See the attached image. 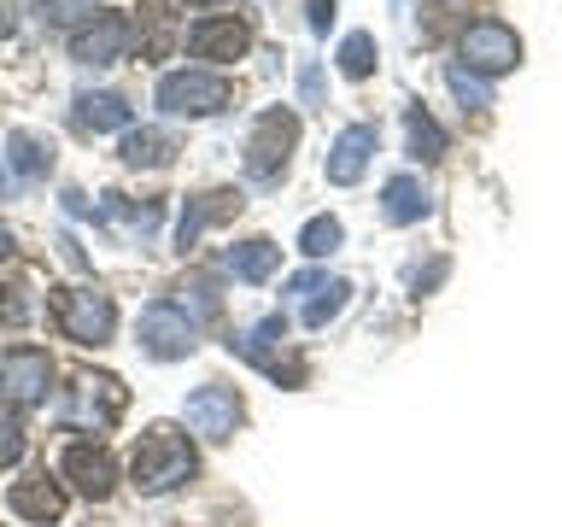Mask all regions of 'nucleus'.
<instances>
[{
	"mask_svg": "<svg viewBox=\"0 0 562 527\" xmlns=\"http://www.w3.org/2000/svg\"><path fill=\"white\" fill-rule=\"evenodd\" d=\"M130 474H135L140 492H176L182 481L200 474V457H193L188 434L176 428V422H153V428L140 434V446H135Z\"/></svg>",
	"mask_w": 562,
	"mask_h": 527,
	"instance_id": "1",
	"label": "nucleus"
},
{
	"mask_svg": "<svg viewBox=\"0 0 562 527\" xmlns=\"http://www.w3.org/2000/svg\"><path fill=\"white\" fill-rule=\"evenodd\" d=\"M53 323L77 346H105L117 328V305H112V293L77 281V288H53Z\"/></svg>",
	"mask_w": 562,
	"mask_h": 527,
	"instance_id": "2",
	"label": "nucleus"
},
{
	"mask_svg": "<svg viewBox=\"0 0 562 527\" xmlns=\"http://www.w3.org/2000/svg\"><path fill=\"white\" fill-rule=\"evenodd\" d=\"M293 147H299V117L288 105H270L252 123V141H246V176L252 182H281L293 165Z\"/></svg>",
	"mask_w": 562,
	"mask_h": 527,
	"instance_id": "3",
	"label": "nucleus"
},
{
	"mask_svg": "<svg viewBox=\"0 0 562 527\" xmlns=\"http://www.w3.org/2000/svg\"><path fill=\"white\" fill-rule=\"evenodd\" d=\"M228 351H240L246 363H258L263 375H276L281 386H305V363L288 358V316H263V323L240 328L235 340H228Z\"/></svg>",
	"mask_w": 562,
	"mask_h": 527,
	"instance_id": "4",
	"label": "nucleus"
},
{
	"mask_svg": "<svg viewBox=\"0 0 562 527\" xmlns=\"http://www.w3.org/2000/svg\"><path fill=\"white\" fill-rule=\"evenodd\" d=\"M140 351L147 358H158V363H170V358H188L193 346H200V323L176 305V299H158V305H147L140 311Z\"/></svg>",
	"mask_w": 562,
	"mask_h": 527,
	"instance_id": "5",
	"label": "nucleus"
},
{
	"mask_svg": "<svg viewBox=\"0 0 562 527\" xmlns=\"http://www.w3.org/2000/svg\"><path fill=\"white\" fill-rule=\"evenodd\" d=\"M158 105L170 117H211L228 105V82L217 70H165L158 77Z\"/></svg>",
	"mask_w": 562,
	"mask_h": 527,
	"instance_id": "6",
	"label": "nucleus"
},
{
	"mask_svg": "<svg viewBox=\"0 0 562 527\" xmlns=\"http://www.w3.org/2000/svg\"><path fill=\"white\" fill-rule=\"evenodd\" d=\"M0 393L12 404H47L53 393V358L42 346H7L0 351Z\"/></svg>",
	"mask_w": 562,
	"mask_h": 527,
	"instance_id": "7",
	"label": "nucleus"
},
{
	"mask_svg": "<svg viewBox=\"0 0 562 527\" xmlns=\"http://www.w3.org/2000/svg\"><path fill=\"white\" fill-rule=\"evenodd\" d=\"M135 42V24L123 12H94L88 24L70 30V59L77 65H117Z\"/></svg>",
	"mask_w": 562,
	"mask_h": 527,
	"instance_id": "8",
	"label": "nucleus"
},
{
	"mask_svg": "<svg viewBox=\"0 0 562 527\" xmlns=\"http://www.w3.org/2000/svg\"><path fill=\"white\" fill-rule=\"evenodd\" d=\"M123 404H130V386H123L117 375H77L70 381L65 416L70 422H94V434H105L123 416Z\"/></svg>",
	"mask_w": 562,
	"mask_h": 527,
	"instance_id": "9",
	"label": "nucleus"
},
{
	"mask_svg": "<svg viewBox=\"0 0 562 527\" xmlns=\"http://www.w3.org/2000/svg\"><path fill=\"white\" fill-rule=\"evenodd\" d=\"M182 416H188V428L200 434V439H228L240 428V416H246V404L235 386H223V381H205L200 393H193L182 404Z\"/></svg>",
	"mask_w": 562,
	"mask_h": 527,
	"instance_id": "10",
	"label": "nucleus"
},
{
	"mask_svg": "<svg viewBox=\"0 0 562 527\" xmlns=\"http://www.w3.org/2000/svg\"><path fill=\"white\" fill-rule=\"evenodd\" d=\"M463 59L469 70H486V77H498V70L521 65V35L498 24V18H481V24L463 30Z\"/></svg>",
	"mask_w": 562,
	"mask_h": 527,
	"instance_id": "11",
	"label": "nucleus"
},
{
	"mask_svg": "<svg viewBox=\"0 0 562 527\" xmlns=\"http://www.w3.org/2000/svg\"><path fill=\"white\" fill-rule=\"evenodd\" d=\"M59 474L82 492V498H112V486H117V463H112V451L94 446V439H70L65 457H59Z\"/></svg>",
	"mask_w": 562,
	"mask_h": 527,
	"instance_id": "12",
	"label": "nucleus"
},
{
	"mask_svg": "<svg viewBox=\"0 0 562 527\" xmlns=\"http://www.w3.org/2000/svg\"><path fill=\"white\" fill-rule=\"evenodd\" d=\"M188 47H193V59L228 65V59H240V53L252 47V30H246L240 18H200V24L188 30Z\"/></svg>",
	"mask_w": 562,
	"mask_h": 527,
	"instance_id": "13",
	"label": "nucleus"
},
{
	"mask_svg": "<svg viewBox=\"0 0 562 527\" xmlns=\"http://www.w3.org/2000/svg\"><path fill=\"white\" fill-rule=\"evenodd\" d=\"M240 205H246L240 188H211V193H200V200H188V205H182V223H176V246L188 253V246L200 240L211 223H228Z\"/></svg>",
	"mask_w": 562,
	"mask_h": 527,
	"instance_id": "14",
	"label": "nucleus"
},
{
	"mask_svg": "<svg viewBox=\"0 0 562 527\" xmlns=\"http://www.w3.org/2000/svg\"><path fill=\"white\" fill-rule=\"evenodd\" d=\"M375 123H351V130H340L334 135V147H328V182L334 188H351L363 176V165H369V153H375Z\"/></svg>",
	"mask_w": 562,
	"mask_h": 527,
	"instance_id": "15",
	"label": "nucleus"
},
{
	"mask_svg": "<svg viewBox=\"0 0 562 527\" xmlns=\"http://www.w3.org/2000/svg\"><path fill=\"white\" fill-rule=\"evenodd\" d=\"M7 498H12V509H18L24 522H42V527L65 516V492H59V481H47V469L30 474V481H12Z\"/></svg>",
	"mask_w": 562,
	"mask_h": 527,
	"instance_id": "16",
	"label": "nucleus"
},
{
	"mask_svg": "<svg viewBox=\"0 0 562 527\" xmlns=\"http://www.w3.org/2000/svg\"><path fill=\"white\" fill-rule=\"evenodd\" d=\"M70 117L82 123V130H94V135H105V130H130V105H123V94H77V105H70Z\"/></svg>",
	"mask_w": 562,
	"mask_h": 527,
	"instance_id": "17",
	"label": "nucleus"
},
{
	"mask_svg": "<svg viewBox=\"0 0 562 527\" xmlns=\"http://www.w3.org/2000/svg\"><path fill=\"white\" fill-rule=\"evenodd\" d=\"M381 217H386V223H416V217H428V188H422L416 176H393V182L381 188Z\"/></svg>",
	"mask_w": 562,
	"mask_h": 527,
	"instance_id": "18",
	"label": "nucleus"
},
{
	"mask_svg": "<svg viewBox=\"0 0 562 527\" xmlns=\"http://www.w3.org/2000/svg\"><path fill=\"white\" fill-rule=\"evenodd\" d=\"M117 153H123V165H135V170H165L176 158V141L165 130H130Z\"/></svg>",
	"mask_w": 562,
	"mask_h": 527,
	"instance_id": "19",
	"label": "nucleus"
},
{
	"mask_svg": "<svg viewBox=\"0 0 562 527\" xmlns=\"http://www.w3.org/2000/svg\"><path fill=\"white\" fill-rule=\"evenodd\" d=\"M276 264H281V246H276V240H263V235L240 240V246H228V270H235L240 281H270V276H276Z\"/></svg>",
	"mask_w": 562,
	"mask_h": 527,
	"instance_id": "20",
	"label": "nucleus"
},
{
	"mask_svg": "<svg viewBox=\"0 0 562 527\" xmlns=\"http://www.w3.org/2000/svg\"><path fill=\"white\" fill-rule=\"evenodd\" d=\"M7 158H12V170L24 176V182H42V176L53 170V147L42 135H30V130H12L7 135Z\"/></svg>",
	"mask_w": 562,
	"mask_h": 527,
	"instance_id": "21",
	"label": "nucleus"
},
{
	"mask_svg": "<svg viewBox=\"0 0 562 527\" xmlns=\"http://www.w3.org/2000/svg\"><path fill=\"white\" fill-rule=\"evenodd\" d=\"M404 135H411V153L416 158H446V130H439V123L422 112V105H411V112H404Z\"/></svg>",
	"mask_w": 562,
	"mask_h": 527,
	"instance_id": "22",
	"label": "nucleus"
},
{
	"mask_svg": "<svg viewBox=\"0 0 562 527\" xmlns=\"http://www.w3.org/2000/svg\"><path fill=\"white\" fill-rule=\"evenodd\" d=\"M346 299H351V281H340V276H328L323 288L311 293V305H305V328H328L334 316L346 311Z\"/></svg>",
	"mask_w": 562,
	"mask_h": 527,
	"instance_id": "23",
	"label": "nucleus"
},
{
	"mask_svg": "<svg viewBox=\"0 0 562 527\" xmlns=\"http://www.w3.org/2000/svg\"><path fill=\"white\" fill-rule=\"evenodd\" d=\"M375 59H381V53H375V35H369V30H351L340 42V70L351 82H363L369 70H375Z\"/></svg>",
	"mask_w": 562,
	"mask_h": 527,
	"instance_id": "24",
	"label": "nucleus"
},
{
	"mask_svg": "<svg viewBox=\"0 0 562 527\" xmlns=\"http://www.w3.org/2000/svg\"><path fill=\"white\" fill-rule=\"evenodd\" d=\"M340 240H346L340 217H311L305 228H299V253H305V258H328Z\"/></svg>",
	"mask_w": 562,
	"mask_h": 527,
	"instance_id": "25",
	"label": "nucleus"
},
{
	"mask_svg": "<svg viewBox=\"0 0 562 527\" xmlns=\"http://www.w3.org/2000/svg\"><path fill=\"white\" fill-rule=\"evenodd\" d=\"M105 211H112L123 228H135V235H153V228H158V200H147V205H123L117 193H105Z\"/></svg>",
	"mask_w": 562,
	"mask_h": 527,
	"instance_id": "26",
	"label": "nucleus"
},
{
	"mask_svg": "<svg viewBox=\"0 0 562 527\" xmlns=\"http://www.w3.org/2000/svg\"><path fill=\"white\" fill-rule=\"evenodd\" d=\"M446 82H451V94L463 100V112H486V105H492V100H486V88L474 82V70H469V65H451V70H446Z\"/></svg>",
	"mask_w": 562,
	"mask_h": 527,
	"instance_id": "27",
	"label": "nucleus"
},
{
	"mask_svg": "<svg viewBox=\"0 0 562 527\" xmlns=\"http://www.w3.org/2000/svg\"><path fill=\"white\" fill-rule=\"evenodd\" d=\"M18 457H24V422L12 404H0V469H12Z\"/></svg>",
	"mask_w": 562,
	"mask_h": 527,
	"instance_id": "28",
	"label": "nucleus"
},
{
	"mask_svg": "<svg viewBox=\"0 0 562 527\" xmlns=\"http://www.w3.org/2000/svg\"><path fill=\"white\" fill-rule=\"evenodd\" d=\"M200 311V316H217V305H223V293H217V281L211 276H193V281H182V311Z\"/></svg>",
	"mask_w": 562,
	"mask_h": 527,
	"instance_id": "29",
	"label": "nucleus"
},
{
	"mask_svg": "<svg viewBox=\"0 0 562 527\" xmlns=\"http://www.w3.org/2000/svg\"><path fill=\"white\" fill-rule=\"evenodd\" d=\"M140 18H147V53L158 59V53H165V42H170V12L158 7V0H140Z\"/></svg>",
	"mask_w": 562,
	"mask_h": 527,
	"instance_id": "30",
	"label": "nucleus"
},
{
	"mask_svg": "<svg viewBox=\"0 0 562 527\" xmlns=\"http://www.w3.org/2000/svg\"><path fill=\"white\" fill-rule=\"evenodd\" d=\"M94 18V0H42V18L47 24H77V18Z\"/></svg>",
	"mask_w": 562,
	"mask_h": 527,
	"instance_id": "31",
	"label": "nucleus"
},
{
	"mask_svg": "<svg viewBox=\"0 0 562 527\" xmlns=\"http://www.w3.org/2000/svg\"><path fill=\"white\" fill-rule=\"evenodd\" d=\"M328 24H334V0H311V30L328 35Z\"/></svg>",
	"mask_w": 562,
	"mask_h": 527,
	"instance_id": "32",
	"label": "nucleus"
},
{
	"mask_svg": "<svg viewBox=\"0 0 562 527\" xmlns=\"http://www.w3.org/2000/svg\"><path fill=\"white\" fill-rule=\"evenodd\" d=\"M323 281H328L323 270H305V276H293V281H288V293H316Z\"/></svg>",
	"mask_w": 562,
	"mask_h": 527,
	"instance_id": "33",
	"label": "nucleus"
},
{
	"mask_svg": "<svg viewBox=\"0 0 562 527\" xmlns=\"http://www.w3.org/2000/svg\"><path fill=\"white\" fill-rule=\"evenodd\" d=\"M299 88H305V100L316 105V94H323V77H316V65H305V70H299Z\"/></svg>",
	"mask_w": 562,
	"mask_h": 527,
	"instance_id": "34",
	"label": "nucleus"
},
{
	"mask_svg": "<svg viewBox=\"0 0 562 527\" xmlns=\"http://www.w3.org/2000/svg\"><path fill=\"white\" fill-rule=\"evenodd\" d=\"M12 30H18V18H12V0H0V42H7Z\"/></svg>",
	"mask_w": 562,
	"mask_h": 527,
	"instance_id": "35",
	"label": "nucleus"
},
{
	"mask_svg": "<svg viewBox=\"0 0 562 527\" xmlns=\"http://www.w3.org/2000/svg\"><path fill=\"white\" fill-rule=\"evenodd\" d=\"M12 253V235H7V228H0V258H7Z\"/></svg>",
	"mask_w": 562,
	"mask_h": 527,
	"instance_id": "36",
	"label": "nucleus"
},
{
	"mask_svg": "<svg viewBox=\"0 0 562 527\" xmlns=\"http://www.w3.org/2000/svg\"><path fill=\"white\" fill-rule=\"evenodd\" d=\"M182 7H223V0H182Z\"/></svg>",
	"mask_w": 562,
	"mask_h": 527,
	"instance_id": "37",
	"label": "nucleus"
},
{
	"mask_svg": "<svg viewBox=\"0 0 562 527\" xmlns=\"http://www.w3.org/2000/svg\"><path fill=\"white\" fill-rule=\"evenodd\" d=\"M0 188H7V170H0Z\"/></svg>",
	"mask_w": 562,
	"mask_h": 527,
	"instance_id": "38",
	"label": "nucleus"
}]
</instances>
